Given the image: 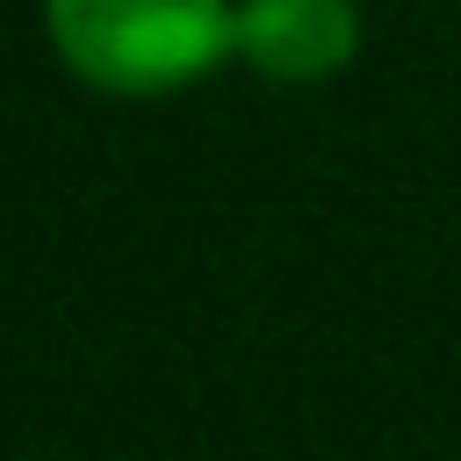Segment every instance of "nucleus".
Listing matches in <instances>:
<instances>
[{
  "label": "nucleus",
  "mask_w": 461,
  "mask_h": 461,
  "mask_svg": "<svg viewBox=\"0 0 461 461\" xmlns=\"http://www.w3.org/2000/svg\"><path fill=\"white\" fill-rule=\"evenodd\" d=\"M238 0H43L50 58L108 101H166L238 65Z\"/></svg>",
  "instance_id": "f257e3e1"
},
{
  "label": "nucleus",
  "mask_w": 461,
  "mask_h": 461,
  "mask_svg": "<svg viewBox=\"0 0 461 461\" xmlns=\"http://www.w3.org/2000/svg\"><path fill=\"white\" fill-rule=\"evenodd\" d=\"M230 50L267 86H324L367 50L360 0H238Z\"/></svg>",
  "instance_id": "f03ea898"
}]
</instances>
